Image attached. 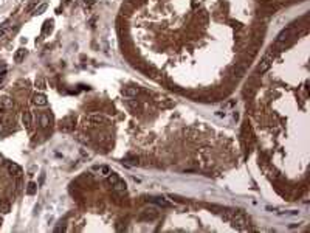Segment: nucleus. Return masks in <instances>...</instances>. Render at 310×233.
Instances as JSON below:
<instances>
[{
    "label": "nucleus",
    "mask_w": 310,
    "mask_h": 233,
    "mask_svg": "<svg viewBox=\"0 0 310 233\" xmlns=\"http://www.w3.org/2000/svg\"><path fill=\"white\" fill-rule=\"evenodd\" d=\"M36 191H37V185H36L34 182H29V183H28V188H27V193H28L29 196H33Z\"/></svg>",
    "instance_id": "f3484780"
},
{
    "label": "nucleus",
    "mask_w": 310,
    "mask_h": 233,
    "mask_svg": "<svg viewBox=\"0 0 310 233\" xmlns=\"http://www.w3.org/2000/svg\"><path fill=\"white\" fill-rule=\"evenodd\" d=\"M48 125H50V117H48L47 113H42L41 115V126L45 129V127H48Z\"/></svg>",
    "instance_id": "ddd939ff"
},
{
    "label": "nucleus",
    "mask_w": 310,
    "mask_h": 233,
    "mask_svg": "<svg viewBox=\"0 0 310 233\" xmlns=\"http://www.w3.org/2000/svg\"><path fill=\"white\" fill-rule=\"evenodd\" d=\"M11 211V204H9L8 199H0V213L6 215V213Z\"/></svg>",
    "instance_id": "1a4fd4ad"
},
{
    "label": "nucleus",
    "mask_w": 310,
    "mask_h": 233,
    "mask_svg": "<svg viewBox=\"0 0 310 233\" xmlns=\"http://www.w3.org/2000/svg\"><path fill=\"white\" fill-rule=\"evenodd\" d=\"M272 62H273V51H270V53L265 54L264 59L260 61L259 67H258V73H265L270 68V65H272Z\"/></svg>",
    "instance_id": "f03ea898"
},
{
    "label": "nucleus",
    "mask_w": 310,
    "mask_h": 233,
    "mask_svg": "<svg viewBox=\"0 0 310 233\" xmlns=\"http://www.w3.org/2000/svg\"><path fill=\"white\" fill-rule=\"evenodd\" d=\"M22 123H23V126H25L27 129L31 127V113H29L28 111H25L22 113Z\"/></svg>",
    "instance_id": "9d476101"
},
{
    "label": "nucleus",
    "mask_w": 310,
    "mask_h": 233,
    "mask_svg": "<svg viewBox=\"0 0 310 233\" xmlns=\"http://www.w3.org/2000/svg\"><path fill=\"white\" fill-rule=\"evenodd\" d=\"M231 224L236 229L242 230L247 227V218H245L242 211H231Z\"/></svg>",
    "instance_id": "f257e3e1"
},
{
    "label": "nucleus",
    "mask_w": 310,
    "mask_h": 233,
    "mask_svg": "<svg viewBox=\"0 0 310 233\" xmlns=\"http://www.w3.org/2000/svg\"><path fill=\"white\" fill-rule=\"evenodd\" d=\"M8 172L11 176L19 177V176H22V166L17 165V163H14V162H9L8 163Z\"/></svg>",
    "instance_id": "20e7f679"
},
{
    "label": "nucleus",
    "mask_w": 310,
    "mask_h": 233,
    "mask_svg": "<svg viewBox=\"0 0 310 233\" xmlns=\"http://www.w3.org/2000/svg\"><path fill=\"white\" fill-rule=\"evenodd\" d=\"M51 25H53L51 20H47L45 23H43V33H48V28L51 30Z\"/></svg>",
    "instance_id": "6ab92c4d"
},
{
    "label": "nucleus",
    "mask_w": 310,
    "mask_h": 233,
    "mask_svg": "<svg viewBox=\"0 0 310 233\" xmlns=\"http://www.w3.org/2000/svg\"><path fill=\"white\" fill-rule=\"evenodd\" d=\"M92 123H95V125H99V123H106V118L101 117V115H92L90 118H88Z\"/></svg>",
    "instance_id": "4468645a"
},
{
    "label": "nucleus",
    "mask_w": 310,
    "mask_h": 233,
    "mask_svg": "<svg viewBox=\"0 0 310 233\" xmlns=\"http://www.w3.org/2000/svg\"><path fill=\"white\" fill-rule=\"evenodd\" d=\"M33 103L36 104V106H47V96L43 95V93H36V95L33 96Z\"/></svg>",
    "instance_id": "423d86ee"
},
{
    "label": "nucleus",
    "mask_w": 310,
    "mask_h": 233,
    "mask_svg": "<svg viewBox=\"0 0 310 233\" xmlns=\"http://www.w3.org/2000/svg\"><path fill=\"white\" fill-rule=\"evenodd\" d=\"M112 188H113V190H116V191H126L127 190V183H126V180H122L121 177H120V179H118L112 185Z\"/></svg>",
    "instance_id": "6e6552de"
},
{
    "label": "nucleus",
    "mask_w": 310,
    "mask_h": 233,
    "mask_svg": "<svg viewBox=\"0 0 310 233\" xmlns=\"http://www.w3.org/2000/svg\"><path fill=\"white\" fill-rule=\"evenodd\" d=\"M5 75H6V72H2V73H0V82H2V81H3V78H5Z\"/></svg>",
    "instance_id": "aec40b11"
},
{
    "label": "nucleus",
    "mask_w": 310,
    "mask_h": 233,
    "mask_svg": "<svg viewBox=\"0 0 310 233\" xmlns=\"http://www.w3.org/2000/svg\"><path fill=\"white\" fill-rule=\"evenodd\" d=\"M34 86H36L39 90H43V89H47V86H45V81H43V78L42 76H39L37 79H36V82H34Z\"/></svg>",
    "instance_id": "2eb2a0df"
},
{
    "label": "nucleus",
    "mask_w": 310,
    "mask_h": 233,
    "mask_svg": "<svg viewBox=\"0 0 310 233\" xmlns=\"http://www.w3.org/2000/svg\"><path fill=\"white\" fill-rule=\"evenodd\" d=\"M121 93H122V96H126V98H134V96L138 95V89L136 87H124L121 90Z\"/></svg>",
    "instance_id": "39448f33"
},
{
    "label": "nucleus",
    "mask_w": 310,
    "mask_h": 233,
    "mask_svg": "<svg viewBox=\"0 0 310 233\" xmlns=\"http://www.w3.org/2000/svg\"><path fill=\"white\" fill-rule=\"evenodd\" d=\"M288 33H290L288 30H284V31H282V33L278 36V42H282V41H285V39H287V36H288Z\"/></svg>",
    "instance_id": "a211bd4d"
},
{
    "label": "nucleus",
    "mask_w": 310,
    "mask_h": 233,
    "mask_svg": "<svg viewBox=\"0 0 310 233\" xmlns=\"http://www.w3.org/2000/svg\"><path fill=\"white\" fill-rule=\"evenodd\" d=\"M150 202H154L155 205H158V207H163V208H169V207H172V202H169L166 197H163V196H158V197H152L150 199Z\"/></svg>",
    "instance_id": "7ed1b4c3"
},
{
    "label": "nucleus",
    "mask_w": 310,
    "mask_h": 233,
    "mask_svg": "<svg viewBox=\"0 0 310 233\" xmlns=\"http://www.w3.org/2000/svg\"><path fill=\"white\" fill-rule=\"evenodd\" d=\"M95 170L99 172V176H109L110 174V168L107 165H101V166H96Z\"/></svg>",
    "instance_id": "f8f14e48"
},
{
    "label": "nucleus",
    "mask_w": 310,
    "mask_h": 233,
    "mask_svg": "<svg viewBox=\"0 0 310 233\" xmlns=\"http://www.w3.org/2000/svg\"><path fill=\"white\" fill-rule=\"evenodd\" d=\"M25 56H27V51L23 50V48H19V50H17L16 53H14V62H17V64H19V62H22Z\"/></svg>",
    "instance_id": "9b49d317"
},
{
    "label": "nucleus",
    "mask_w": 310,
    "mask_h": 233,
    "mask_svg": "<svg viewBox=\"0 0 310 233\" xmlns=\"http://www.w3.org/2000/svg\"><path fill=\"white\" fill-rule=\"evenodd\" d=\"M48 8V5L47 3H42V5H39V6L34 9V13H33V16H39V14H42L43 11H45V9Z\"/></svg>",
    "instance_id": "dca6fc26"
},
{
    "label": "nucleus",
    "mask_w": 310,
    "mask_h": 233,
    "mask_svg": "<svg viewBox=\"0 0 310 233\" xmlns=\"http://www.w3.org/2000/svg\"><path fill=\"white\" fill-rule=\"evenodd\" d=\"M13 98L9 96H0V109H11L13 107Z\"/></svg>",
    "instance_id": "0eeeda50"
},
{
    "label": "nucleus",
    "mask_w": 310,
    "mask_h": 233,
    "mask_svg": "<svg viewBox=\"0 0 310 233\" xmlns=\"http://www.w3.org/2000/svg\"><path fill=\"white\" fill-rule=\"evenodd\" d=\"M3 34H5V30H0V37H2Z\"/></svg>",
    "instance_id": "412c9836"
}]
</instances>
